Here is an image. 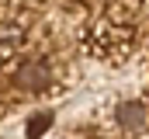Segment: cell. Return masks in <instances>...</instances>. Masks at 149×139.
I'll return each mask as SVG.
<instances>
[{
	"label": "cell",
	"mask_w": 149,
	"mask_h": 139,
	"mask_svg": "<svg viewBox=\"0 0 149 139\" xmlns=\"http://www.w3.org/2000/svg\"><path fill=\"white\" fill-rule=\"evenodd\" d=\"M118 125H121V129H128V132L142 129V125H146V108H142L139 101H125V104H118Z\"/></svg>",
	"instance_id": "obj_1"
},
{
	"label": "cell",
	"mask_w": 149,
	"mask_h": 139,
	"mask_svg": "<svg viewBox=\"0 0 149 139\" xmlns=\"http://www.w3.org/2000/svg\"><path fill=\"white\" fill-rule=\"evenodd\" d=\"M17 80H21V87H28V91H42V87L49 84V70L45 66H24Z\"/></svg>",
	"instance_id": "obj_2"
},
{
	"label": "cell",
	"mask_w": 149,
	"mask_h": 139,
	"mask_svg": "<svg viewBox=\"0 0 149 139\" xmlns=\"http://www.w3.org/2000/svg\"><path fill=\"white\" fill-rule=\"evenodd\" d=\"M49 122H52V115H38V118H31V129H28V136H31V139H35V136H42Z\"/></svg>",
	"instance_id": "obj_3"
}]
</instances>
